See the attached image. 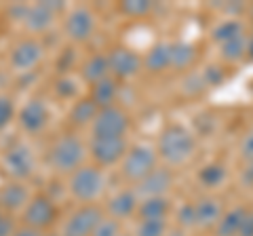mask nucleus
Returning <instances> with one entry per match:
<instances>
[{
	"label": "nucleus",
	"instance_id": "0eeeda50",
	"mask_svg": "<svg viewBox=\"0 0 253 236\" xmlns=\"http://www.w3.org/2000/svg\"><path fill=\"white\" fill-rule=\"evenodd\" d=\"M101 219H104V213L97 204H84L68 219L63 236H91Z\"/></svg>",
	"mask_w": 253,
	"mask_h": 236
},
{
	"label": "nucleus",
	"instance_id": "f3484780",
	"mask_svg": "<svg viewBox=\"0 0 253 236\" xmlns=\"http://www.w3.org/2000/svg\"><path fill=\"white\" fill-rule=\"evenodd\" d=\"M137 209V194L135 192H129V190H123L114 194L108 202V211L114 219H123V217H129L133 215V211Z\"/></svg>",
	"mask_w": 253,
	"mask_h": 236
},
{
	"label": "nucleus",
	"instance_id": "f03ea898",
	"mask_svg": "<svg viewBox=\"0 0 253 236\" xmlns=\"http://www.w3.org/2000/svg\"><path fill=\"white\" fill-rule=\"evenodd\" d=\"M51 164L55 171L59 173H70V171H78L84 160V146L81 144L78 137L66 135L61 137L57 144L51 148Z\"/></svg>",
	"mask_w": 253,
	"mask_h": 236
},
{
	"label": "nucleus",
	"instance_id": "37998d69",
	"mask_svg": "<svg viewBox=\"0 0 253 236\" xmlns=\"http://www.w3.org/2000/svg\"><path fill=\"white\" fill-rule=\"evenodd\" d=\"M70 53H72V51H66V53H63V59L57 61V68L59 70H68V61L72 59V55H70Z\"/></svg>",
	"mask_w": 253,
	"mask_h": 236
},
{
	"label": "nucleus",
	"instance_id": "a18cd8bd",
	"mask_svg": "<svg viewBox=\"0 0 253 236\" xmlns=\"http://www.w3.org/2000/svg\"><path fill=\"white\" fill-rule=\"evenodd\" d=\"M121 236H126V234H121Z\"/></svg>",
	"mask_w": 253,
	"mask_h": 236
},
{
	"label": "nucleus",
	"instance_id": "ea45409f",
	"mask_svg": "<svg viewBox=\"0 0 253 236\" xmlns=\"http://www.w3.org/2000/svg\"><path fill=\"white\" fill-rule=\"evenodd\" d=\"M241 179H243V184H245V186H253V162H249L247 167L243 169Z\"/></svg>",
	"mask_w": 253,
	"mask_h": 236
},
{
	"label": "nucleus",
	"instance_id": "9d476101",
	"mask_svg": "<svg viewBox=\"0 0 253 236\" xmlns=\"http://www.w3.org/2000/svg\"><path fill=\"white\" fill-rule=\"evenodd\" d=\"M173 184V175L169 169H154L150 175H146L141 182H137L135 194L139 198H158V196H165V192L171 188Z\"/></svg>",
	"mask_w": 253,
	"mask_h": 236
},
{
	"label": "nucleus",
	"instance_id": "c9c22d12",
	"mask_svg": "<svg viewBox=\"0 0 253 236\" xmlns=\"http://www.w3.org/2000/svg\"><path fill=\"white\" fill-rule=\"evenodd\" d=\"M203 78H205V82H207V86H209V84L213 86V84H217V82L224 80V72H221L217 66H209L207 70H205Z\"/></svg>",
	"mask_w": 253,
	"mask_h": 236
},
{
	"label": "nucleus",
	"instance_id": "393cba45",
	"mask_svg": "<svg viewBox=\"0 0 253 236\" xmlns=\"http://www.w3.org/2000/svg\"><path fill=\"white\" fill-rule=\"evenodd\" d=\"M196 57V49L188 42H175L171 44V68L184 70L194 61Z\"/></svg>",
	"mask_w": 253,
	"mask_h": 236
},
{
	"label": "nucleus",
	"instance_id": "4c0bfd02",
	"mask_svg": "<svg viewBox=\"0 0 253 236\" xmlns=\"http://www.w3.org/2000/svg\"><path fill=\"white\" fill-rule=\"evenodd\" d=\"M15 234V219L11 215L0 213V236H13Z\"/></svg>",
	"mask_w": 253,
	"mask_h": 236
},
{
	"label": "nucleus",
	"instance_id": "dca6fc26",
	"mask_svg": "<svg viewBox=\"0 0 253 236\" xmlns=\"http://www.w3.org/2000/svg\"><path fill=\"white\" fill-rule=\"evenodd\" d=\"M28 204V190L26 186H21L19 182L6 184L0 188V207L6 211H17Z\"/></svg>",
	"mask_w": 253,
	"mask_h": 236
},
{
	"label": "nucleus",
	"instance_id": "2f4dec72",
	"mask_svg": "<svg viewBox=\"0 0 253 236\" xmlns=\"http://www.w3.org/2000/svg\"><path fill=\"white\" fill-rule=\"evenodd\" d=\"M55 91H57V95H61V97H74L76 91H78V86H76V80L63 76V78H59V80H57V84H55Z\"/></svg>",
	"mask_w": 253,
	"mask_h": 236
},
{
	"label": "nucleus",
	"instance_id": "a211bd4d",
	"mask_svg": "<svg viewBox=\"0 0 253 236\" xmlns=\"http://www.w3.org/2000/svg\"><path fill=\"white\" fill-rule=\"evenodd\" d=\"M116 95H118V84L114 78H104L101 82L93 84L91 89V99L95 101V106L99 110H106V108H112L114 101H116Z\"/></svg>",
	"mask_w": 253,
	"mask_h": 236
},
{
	"label": "nucleus",
	"instance_id": "c756f323",
	"mask_svg": "<svg viewBox=\"0 0 253 236\" xmlns=\"http://www.w3.org/2000/svg\"><path fill=\"white\" fill-rule=\"evenodd\" d=\"M121 11L125 15H131V17H144L146 13L152 11V2H148V0H125L121 4Z\"/></svg>",
	"mask_w": 253,
	"mask_h": 236
},
{
	"label": "nucleus",
	"instance_id": "ddd939ff",
	"mask_svg": "<svg viewBox=\"0 0 253 236\" xmlns=\"http://www.w3.org/2000/svg\"><path fill=\"white\" fill-rule=\"evenodd\" d=\"M46 120H49V110L42 99H30L19 112V124L28 133H38L44 129Z\"/></svg>",
	"mask_w": 253,
	"mask_h": 236
},
{
	"label": "nucleus",
	"instance_id": "473e14b6",
	"mask_svg": "<svg viewBox=\"0 0 253 236\" xmlns=\"http://www.w3.org/2000/svg\"><path fill=\"white\" fill-rule=\"evenodd\" d=\"M13 114H15L13 101L9 97H0V129H4L13 120Z\"/></svg>",
	"mask_w": 253,
	"mask_h": 236
},
{
	"label": "nucleus",
	"instance_id": "f8f14e48",
	"mask_svg": "<svg viewBox=\"0 0 253 236\" xmlns=\"http://www.w3.org/2000/svg\"><path fill=\"white\" fill-rule=\"evenodd\" d=\"M95 30V17L89 9L84 6H78L72 13L68 15L66 19V34L70 36V40H76V42H83L86 40Z\"/></svg>",
	"mask_w": 253,
	"mask_h": 236
},
{
	"label": "nucleus",
	"instance_id": "7c9ffc66",
	"mask_svg": "<svg viewBox=\"0 0 253 236\" xmlns=\"http://www.w3.org/2000/svg\"><path fill=\"white\" fill-rule=\"evenodd\" d=\"M91 236H121V222L114 217H104Z\"/></svg>",
	"mask_w": 253,
	"mask_h": 236
},
{
	"label": "nucleus",
	"instance_id": "2eb2a0df",
	"mask_svg": "<svg viewBox=\"0 0 253 236\" xmlns=\"http://www.w3.org/2000/svg\"><path fill=\"white\" fill-rule=\"evenodd\" d=\"M196 209V226L201 228H211V226H217L219 219H221V204L217 198H201L199 202L194 204Z\"/></svg>",
	"mask_w": 253,
	"mask_h": 236
},
{
	"label": "nucleus",
	"instance_id": "1a4fd4ad",
	"mask_svg": "<svg viewBox=\"0 0 253 236\" xmlns=\"http://www.w3.org/2000/svg\"><path fill=\"white\" fill-rule=\"evenodd\" d=\"M125 137H93L91 139V156L97 164H114L126 156Z\"/></svg>",
	"mask_w": 253,
	"mask_h": 236
},
{
	"label": "nucleus",
	"instance_id": "bb28decb",
	"mask_svg": "<svg viewBox=\"0 0 253 236\" xmlns=\"http://www.w3.org/2000/svg\"><path fill=\"white\" fill-rule=\"evenodd\" d=\"M241 34H245L243 32V26H241L239 21H234V19L221 21L219 26L213 30V38H215L219 44H224L226 40H230V38H234V36H241Z\"/></svg>",
	"mask_w": 253,
	"mask_h": 236
},
{
	"label": "nucleus",
	"instance_id": "423d86ee",
	"mask_svg": "<svg viewBox=\"0 0 253 236\" xmlns=\"http://www.w3.org/2000/svg\"><path fill=\"white\" fill-rule=\"evenodd\" d=\"M4 171L9 173L13 179H26L34 171V154L26 144H13L2 156Z\"/></svg>",
	"mask_w": 253,
	"mask_h": 236
},
{
	"label": "nucleus",
	"instance_id": "a878e982",
	"mask_svg": "<svg viewBox=\"0 0 253 236\" xmlns=\"http://www.w3.org/2000/svg\"><path fill=\"white\" fill-rule=\"evenodd\" d=\"M247 40L249 38L241 34V36H234L230 40H226L221 46V57L228 59V61H239L241 57H245V53H247Z\"/></svg>",
	"mask_w": 253,
	"mask_h": 236
},
{
	"label": "nucleus",
	"instance_id": "f704fd0d",
	"mask_svg": "<svg viewBox=\"0 0 253 236\" xmlns=\"http://www.w3.org/2000/svg\"><path fill=\"white\" fill-rule=\"evenodd\" d=\"M184 86H186V93H201L205 86H207V82H205V78L201 74H190L186 78Z\"/></svg>",
	"mask_w": 253,
	"mask_h": 236
},
{
	"label": "nucleus",
	"instance_id": "6e6552de",
	"mask_svg": "<svg viewBox=\"0 0 253 236\" xmlns=\"http://www.w3.org/2000/svg\"><path fill=\"white\" fill-rule=\"evenodd\" d=\"M55 217H57V209H55V202L46 196H34L30 202L26 211H23V222H26L28 228H34V230H44L49 228Z\"/></svg>",
	"mask_w": 253,
	"mask_h": 236
},
{
	"label": "nucleus",
	"instance_id": "cd10ccee",
	"mask_svg": "<svg viewBox=\"0 0 253 236\" xmlns=\"http://www.w3.org/2000/svg\"><path fill=\"white\" fill-rule=\"evenodd\" d=\"M224 177H226V169L221 167V164H217V162L207 164V167H203L201 173H199V179L205 186H209V188L221 184V182H224Z\"/></svg>",
	"mask_w": 253,
	"mask_h": 236
},
{
	"label": "nucleus",
	"instance_id": "4be33fe9",
	"mask_svg": "<svg viewBox=\"0 0 253 236\" xmlns=\"http://www.w3.org/2000/svg\"><path fill=\"white\" fill-rule=\"evenodd\" d=\"M23 23H26L32 32H42V30H46L53 23V13L49 9H44L41 2L32 4V6H28V13H26Z\"/></svg>",
	"mask_w": 253,
	"mask_h": 236
},
{
	"label": "nucleus",
	"instance_id": "5701e85b",
	"mask_svg": "<svg viewBox=\"0 0 253 236\" xmlns=\"http://www.w3.org/2000/svg\"><path fill=\"white\" fill-rule=\"evenodd\" d=\"M144 64H146V68L150 70V72H161V70L169 68L171 66V44L161 42V44L152 46L146 55Z\"/></svg>",
	"mask_w": 253,
	"mask_h": 236
},
{
	"label": "nucleus",
	"instance_id": "c85d7f7f",
	"mask_svg": "<svg viewBox=\"0 0 253 236\" xmlns=\"http://www.w3.org/2000/svg\"><path fill=\"white\" fill-rule=\"evenodd\" d=\"M135 236H167V222L165 219H141Z\"/></svg>",
	"mask_w": 253,
	"mask_h": 236
},
{
	"label": "nucleus",
	"instance_id": "4468645a",
	"mask_svg": "<svg viewBox=\"0 0 253 236\" xmlns=\"http://www.w3.org/2000/svg\"><path fill=\"white\" fill-rule=\"evenodd\" d=\"M42 55H44V49H42L41 42H36V40H21L13 49V53H11V64H13V68H17V70H21V72H23V70L34 68L38 61L42 59Z\"/></svg>",
	"mask_w": 253,
	"mask_h": 236
},
{
	"label": "nucleus",
	"instance_id": "7ed1b4c3",
	"mask_svg": "<svg viewBox=\"0 0 253 236\" xmlns=\"http://www.w3.org/2000/svg\"><path fill=\"white\" fill-rule=\"evenodd\" d=\"M104 190V175L97 167H81L70 179V192L78 200H93Z\"/></svg>",
	"mask_w": 253,
	"mask_h": 236
},
{
	"label": "nucleus",
	"instance_id": "a19ab883",
	"mask_svg": "<svg viewBox=\"0 0 253 236\" xmlns=\"http://www.w3.org/2000/svg\"><path fill=\"white\" fill-rule=\"evenodd\" d=\"M41 4L44 6V9H49L53 15L63 9V2H59V0H44V2H41Z\"/></svg>",
	"mask_w": 253,
	"mask_h": 236
},
{
	"label": "nucleus",
	"instance_id": "58836bf2",
	"mask_svg": "<svg viewBox=\"0 0 253 236\" xmlns=\"http://www.w3.org/2000/svg\"><path fill=\"white\" fill-rule=\"evenodd\" d=\"M239 236H253V213H247V217H245V222L241 226Z\"/></svg>",
	"mask_w": 253,
	"mask_h": 236
},
{
	"label": "nucleus",
	"instance_id": "79ce46f5",
	"mask_svg": "<svg viewBox=\"0 0 253 236\" xmlns=\"http://www.w3.org/2000/svg\"><path fill=\"white\" fill-rule=\"evenodd\" d=\"M13 236H42L38 230H34V228H28V226H23V228H19V230H15V234Z\"/></svg>",
	"mask_w": 253,
	"mask_h": 236
},
{
	"label": "nucleus",
	"instance_id": "72a5a7b5",
	"mask_svg": "<svg viewBox=\"0 0 253 236\" xmlns=\"http://www.w3.org/2000/svg\"><path fill=\"white\" fill-rule=\"evenodd\" d=\"M177 219H179V224L184 228L196 226V209H194V204H184V207L179 209V213H177Z\"/></svg>",
	"mask_w": 253,
	"mask_h": 236
},
{
	"label": "nucleus",
	"instance_id": "6ab92c4d",
	"mask_svg": "<svg viewBox=\"0 0 253 236\" xmlns=\"http://www.w3.org/2000/svg\"><path fill=\"white\" fill-rule=\"evenodd\" d=\"M108 72H110V64H108V55H93L84 61L83 66V78L89 84H97L101 82L104 78H108Z\"/></svg>",
	"mask_w": 253,
	"mask_h": 236
},
{
	"label": "nucleus",
	"instance_id": "c03bdc74",
	"mask_svg": "<svg viewBox=\"0 0 253 236\" xmlns=\"http://www.w3.org/2000/svg\"><path fill=\"white\" fill-rule=\"evenodd\" d=\"M247 55H249V57L253 59V36H251L249 40H247Z\"/></svg>",
	"mask_w": 253,
	"mask_h": 236
},
{
	"label": "nucleus",
	"instance_id": "b1692460",
	"mask_svg": "<svg viewBox=\"0 0 253 236\" xmlns=\"http://www.w3.org/2000/svg\"><path fill=\"white\" fill-rule=\"evenodd\" d=\"M167 213H169V200L165 198V196H158V198H146L139 204L141 219H165Z\"/></svg>",
	"mask_w": 253,
	"mask_h": 236
},
{
	"label": "nucleus",
	"instance_id": "f257e3e1",
	"mask_svg": "<svg viewBox=\"0 0 253 236\" xmlns=\"http://www.w3.org/2000/svg\"><path fill=\"white\" fill-rule=\"evenodd\" d=\"M192 152H194L192 133L179 127V124H171L158 137V154L171 164H179L188 160Z\"/></svg>",
	"mask_w": 253,
	"mask_h": 236
},
{
	"label": "nucleus",
	"instance_id": "39448f33",
	"mask_svg": "<svg viewBox=\"0 0 253 236\" xmlns=\"http://www.w3.org/2000/svg\"><path fill=\"white\" fill-rule=\"evenodd\" d=\"M129 129V116L121 108L99 110L93 120V137H123Z\"/></svg>",
	"mask_w": 253,
	"mask_h": 236
},
{
	"label": "nucleus",
	"instance_id": "9b49d317",
	"mask_svg": "<svg viewBox=\"0 0 253 236\" xmlns=\"http://www.w3.org/2000/svg\"><path fill=\"white\" fill-rule=\"evenodd\" d=\"M108 64H110V72L118 78H129V76H135L141 68V59L137 53H133L129 49H112L108 53Z\"/></svg>",
	"mask_w": 253,
	"mask_h": 236
},
{
	"label": "nucleus",
	"instance_id": "e433bc0d",
	"mask_svg": "<svg viewBox=\"0 0 253 236\" xmlns=\"http://www.w3.org/2000/svg\"><path fill=\"white\" fill-rule=\"evenodd\" d=\"M241 156H243V160L253 162V131H249L247 135H245V139H243V144H241Z\"/></svg>",
	"mask_w": 253,
	"mask_h": 236
},
{
	"label": "nucleus",
	"instance_id": "20e7f679",
	"mask_svg": "<svg viewBox=\"0 0 253 236\" xmlns=\"http://www.w3.org/2000/svg\"><path fill=\"white\" fill-rule=\"evenodd\" d=\"M156 154L148 146H133L123 160V175L131 182H141L154 171Z\"/></svg>",
	"mask_w": 253,
	"mask_h": 236
},
{
	"label": "nucleus",
	"instance_id": "412c9836",
	"mask_svg": "<svg viewBox=\"0 0 253 236\" xmlns=\"http://www.w3.org/2000/svg\"><path fill=\"white\" fill-rule=\"evenodd\" d=\"M97 112H99V108L95 106V101L91 97L78 99L72 106V110H70V122L76 124V127H84V124H89V122L93 124Z\"/></svg>",
	"mask_w": 253,
	"mask_h": 236
},
{
	"label": "nucleus",
	"instance_id": "aec40b11",
	"mask_svg": "<svg viewBox=\"0 0 253 236\" xmlns=\"http://www.w3.org/2000/svg\"><path fill=\"white\" fill-rule=\"evenodd\" d=\"M249 211H245L243 207H236L232 211H228L226 215H221L219 224L215 226V234L217 236H239L241 232V226L245 222Z\"/></svg>",
	"mask_w": 253,
	"mask_h": 236
}]
</instances>
